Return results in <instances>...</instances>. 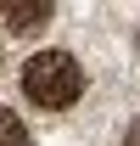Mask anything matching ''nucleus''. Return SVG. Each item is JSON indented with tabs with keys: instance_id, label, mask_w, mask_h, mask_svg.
<instances>
[{
	"instance_id": "1",
	"label": "nucleus",
	"mask_w": 140,
	"mask_h": 146,
	"mask_svg": "<svg viewBox=\"0 0 140 146\" xmlns=\"http://www.w3.org/2000/svg\"><path fill=\"white\" fill-rule=\"evenodd\" d=\"M22 96H28L34 107L62 112V107H73V101L84 96V68H79L67 51H39V56L22 62Z\"/></svg>"
},
{
	"instance_id": "2",
	"label": "nucleus",
	"mask_w": 140,
	"mask_h": 146,
	"mask_svg": "<svg viewBox=\"0 0 140 146\" xmlns=\"http://www.w3.org/2000/svg\"><path fill=\"white\" fill-rule=\"evenodd\" d=\"M0 17H6L11 34H34V28H45V23L56 17V6H51V0H6Z\"/></svg>"
},
{
	"instance_id": "3",
	"label": "nucleus",
	"mask_w": 140,
	"mask_h": 146,
	"mask_svg": "<svg viewBox=\"0 0 140 146\" xmlns=\"http://www.w3.org/2000/svg\"><path fill=\"white\" fill-rule=\"evenodd\" d=\"M0 146H34V141H28V129H22V118H17V112H6V107H0Z\"/></svg>"
},
{
	"instance_id": "4",
	"label": "nucleus",
	"mask_w": 140,
	"mask_h": 146,
	"mask_svg": "<svg viewBox=\"0 0 140 146\" xmlns=\"http://www.w3.org/2000/svg\"><path fill=\"white\" fill-rule=\"evenodd\" d=\"M123 146H140V135H135V141H123Z\"/></svg>"
}]
</instances>
